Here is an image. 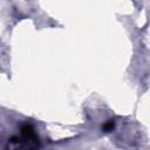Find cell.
<instances>
[{
  "label": "cell",
  "mask_w": 150,
  "mask_h": 150,
  "mask_svg": "<svg viewBox=\"0 0 150 150\" xmlns=\"http://www.w3.org/2000/svg\"><path fill=\"white\" fill-rule=\"evenodd\" d=\"M40 145L39 137L30 124H25L21 128V137L14 136L8 139L9 148H38Z\"/></svg>",
  "instance_id": "1"
},
{
  "label": "cell",
  "mask_w": 150,
  "mask_h": 150,
  "mask_svg": "<svg viewBox=\"0 0 150 150\" xmlns=\"http://www.w3.org/2000/svg\"><path fill=\"white\" fill-rule=\"evenodd\" d=\"M114 128V121H108L104 125H103V129L104 130H112Z\"/></svg>",
  "instance_id": "2"
}]
</instances>
